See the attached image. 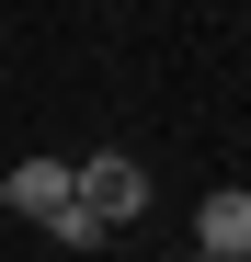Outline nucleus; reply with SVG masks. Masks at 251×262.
<instances>
[{"mask_svg":"<svg viewBox=\"0 0 251 262\" xmlns=\"http://www.w3.org/2000/svg\"><path fill=\"white\" fill-rule=\"evenodd\" d=\"M69 205L114 239V216H137V205H149V171L126 160V148H103V160H80V171H69Z\"/></svg>","mask_w":251,"mask_h":262,"instance_id":"f257e3e1","label":"nucleus"},{"mask_svg":"<svg viewBox=\"0 0 251 262\" xmlns=\"http://www.w3.org/2000/svg\"><path fill=\"white\" fill-rule=\"evenodd\" d=\"M194 239L217 251V262H240V251H251V194H240V183L205 194V205H194Z\"/></svg>","mask_w":251,"mask_h":262,"instance_id":"f03ea898","label":"nucleus"},{"mask_svg":"<svg viewBox=\"0 0 251 262\" xmlns=\"http://www.w3.org/2000/svg\"><path fill=\"white\" fill-rule=\"evenodd\" d=\"M0 205H12V216H57V205H69V171H57V160H23V171H0Z\"/></svg>","mask_w":251,"mask_h":262,"instance_id":"7ed1b4c3","label":"nucleus"},{"mask_svg":"<svg viewBox=\"0 0 251 262\" xmlns=\"http://www.w3.org/2000/svg\"><path fill=\"white\" fill-rule=\"evenodd\" d=\"M205 262H217V251H205Z\"/></svg>","mask_w":251,"mask_h":262,"instance_id":"20e7f679","label":"nucleus"}]
</instances>
